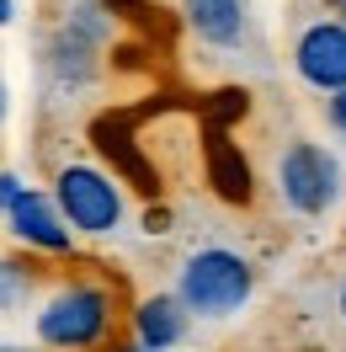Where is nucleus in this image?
Segmentation results:
<instances>
[{"instance_id":"obj_1","label":"nucleus","mask_w":346,"mask_h":352,"mask_svg":"<svg viewBox=\"0 0 346 352\" xmlns=\"http://www.w3.org/2000/svg\"><path fill=\"white\" fill-rule=\"evenodd\" d=\"M112 320H117V294L102 283L75 278V283H59L38 305L32 336L48 352H96L112 336Z\"/></svg>"},{"instance_id":"obj_2","label":"nucleus","mask_w":346,"mask_h":352,"mask_svg":"<svg viewBox=\"0 0 346 352\" xmlns=\"http://www.w3.org/2000/svg\"><path fill=\"white\" fill-rule=\"evenodd\" d=\"M256 294V267L229 245H203L176 272V305L197 320H229L251 305Z\"/></svg>"},{"instance_id":"obj_3","label":"nucleus","mask_w":346,"mask_h":352,"mask_svg":"<svg viewBox=\"0 0 346 352\" xmlns=\"http://www.w3.org/2000/svg\"><path fill=\"white\" fill-rule=\"evenodd\" d=\"M48 198H54V208H59V219L69 224V235H91V241L117 235V230H123V214H128L123 187H117L102 166H86V160L59 166Z\"/></svg>"},{"instance_id":"obj_4","label":"nucleus","mask_w":346,"mask_h":352,"mask_svg":"<svg viewBox=\"0 0 346 352\" xmlns=\"http://www.w3.org/2000/svg\"><path fill=\"white\" fill-rule=\"evenodd\" d=\"M341 187H346L341 160L325 150V144H314V139H293V144L277 155V192L299 219L330 214V208L341 203Z\"/></svg>"},{"instance_id":"obj_5","label":"nucleus","mask_w":346,"mask_h":352,"mask_svg":"<svg viewBox=\"0 0 346 352\" xmlns=\"http://www.w3.org/2000/svg\"><path fill=\"white\" fill-rule=\"evenodd\" d=\"M293 69H299L303 86H314L320 96H336L346 91V22L325 16V22H309L293 43Z\"/></svg>"},{"instance_id":"obj_6","label":"nucleus","mask_w":346,"mask_h":352,"mask_svg":"<svg viewBox=\"0 0 346 352\" xmlns=\"http://www.w3.org/2000/svg\"><path fill=\"white\" fill-rule=\"evenodd\" d=\"M5 224H11V235H16L22 245L43 251V256H65V251H75L69 224L59 219L54 198H48V192H38V187H22V198L5 208Z\"/></svg>"},{"instance_id":"obj_7","label":"nucleus","mask_w":346,"mask_h":352,"mask_svg":"<svg viewBox=\"0 0 346 352\" xmlns=\"http://www.w3.org/2000/svg\"><path fill=\"white\" fill-rule=\"evenodd\" d=\"M187 326H192V315L176 305V294H150V299L133 305V342L144 352L181 347V342H187Z\"/></svg>"},{"instance_id":"obj_8","label":"nucleus","mask_w":346,"mask_h":352,"mask_svg":"<svg viewBox=\"0 0 346 352\" xmlns=\"http://www.w3.org/2000/svg\"><path fill=\"white\" fill-rule=\"evenodd\" d=\"M181 16H187V27H192V38L208 43V48L245 43V27H251L245 0H181Z\"/></svg>"},{"instance_id":"obj_9","label":"nucleus","mask_w":346,"mask_h":352,"mask_svg":"<svg viewBox=\"0 0 346 352\" xmlns=\"http://www.w3.org/2000/svg\"><path fill=\"white\" fill-rule=\"evenodd\" d=\"M38 294V267L22 256H0V315H16Z\"/></svg>"},{"instance_id":"obj_10","label":"nucleus","mask_w":346,"mask_h":352,"mask_svg":"<svg viewBox=\"0 0 346 352\" xmlns=\"http://www.w3.org/2000/svg\"><path fill=\"white\" fill-rule=\"evenodd\" d=\"M22 187H27V182L16 171H0V219H5V208H11V203L22 198Z\"/></svg>"},{"instance_id":"obj_11","label":"nucleus","mask_w":346,"mask_h":352,"mask_svg":"<svg viewBox=\"0 0 346 352\" xmlns=\"http://www.w3.org/2000/svg\"><path fill=\"white\" fill-rule=\"evenodd\" d=\"M325 123H330V129L346 139V91H336V96L325 102Z\"/></svg>"},{"instance_id":"obj_12","label":"nucleus","mask_w":346,"mask_h":352,"mask_svg":"<svg viewBox=\"0 0 346 352\" xmlns=\"http://www.w3.org/2000/svg\"><path fill=\"white\" fill-rule=\"evenodd\" d=\"M11 16H16V0H0V27H11Z\"/></svg>"},{"instance_id":"obj_13","label":"nucleus","mask_w":346,"mask_h":352,"mask_svg":"<svg viewBox=\"0 0 346 352\" xmlns=\"http://www.w3.org/2000/svg\"><path fill=\"white\" fill-rule=\"evenodd\" d=\"M336 305H341V320H346V278H341V288H336Z\"/></svg>"},{"instance_id":"obj_14","label":"nucleus","mask_w":346,"mask_h":352,"mask_svg":"<svg viewBox=\"0 0 346 352\" xmlns=\"http://www.w3.org/2000/svg\"><path fill=\"white\" fill-rule=\"evenodd\" d=\"M112 352H144V347H139V342H123V347H112Z\"/></svg>"},{"instance_id":"obj_15","label":"nucleus","mask_w":346,"mask_h":352,"mask_svg":"<svg viewBox=\"0 0 346 352\" xmlns=\"http://www.w3.org/2000/svg\"><path fill=\"white\" fill-rule=\"evenodd\" d=\"M0 123H5V80H0Z\"/></svg>"}]
</instances>
